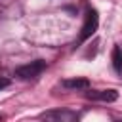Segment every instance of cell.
Masks as SVG:
<instances>
[{"instance_id":"6da1fadb","label":"cell","mask_w":122,"mask_h":122,"mask_svg":"<svg viewBox=\"0 0 122 122\" xmlns=\"http://www.w3.org/2000/svg\"><path fill=\"white\" fill-rule=\"evenodd\" d=\"M44 69H46V61L36 59V61H30V63L15 69V76H17L19 80H30V78H36Z\"/></svg>"},{"instance_id":"7a4b0ae2","label":"cell","mask_w":122,"mask_h":122,"mask_svg":"<svg viewBox=\"0 0 122 122\" xmlns=\"http://www.w3.org/2000/svg\"><path fill=\"white\" fill-rule=\"evenodd\" d=\"M97 25H99V15L93 8H88L86 11V17H84V25H82V30H80V42L88 40L95 30H97Z\"/></svg>"},{"instance_id":"3957f363","label":"cell","mask_w":122,"mask_h":122,"mask_svg":"<svg viewBox=\"0 0 122 122\" xmlns=\"http://www.w3.org/2000/svg\"><path fill=\"white\" fill-rule=\"evenodd\" d=\"M44 122H74V114L67 109H57V111H48L42 114Z\"/></svg>"},{"instance_id":"277c9868","label":"cell","mask_w":122,"mask_h":122,"mask_svg":"<svg viewBox=\"0 0 122 122\" xmlns=\"http://www.w3.org/2000/svg\"><path fill=\"white\" fill-rule=\"evenodd\" d=\"M86 97H88V99H93V101L112 103V101L118 99V93H116V90H99V92H88Z\"/></svg>"},{"instance_id":"5b68a950","label":"cell","mask_w":122,"mask_h":122,"mask_svg":"<svg viewBox=\"0 0 122 122\" xmlns=\"http://www.w3.org/2000/svg\"><path fill=\"white\" fill-rule=\"evenodd\" d=\"M63 86L67 90H86L90 82L86 78H69V80H63Z\"/></svg>"},{"instance_id":"8992f818","label":"cell","mask_w":122,"mask_h":122,"mask_svg":"<svg viewBox=\"0 0 122 122\" xmlns=\"http://www.w3.org/2000/svg\"><path fill=\"white\" fill-rule=\"evenodd\" d=\"M112 67L116 72H122V48L120 46H114L112 50Z\"/></svg>"},{"instance_id":"52a82bcc","label":"cell","mask_w":122,"mask_h":122,"mask_svg":"<svg viewBox=\"0 0 122 122\" xmlns=\"http://www.w3.org/2000/svg\"><path fill=\"white\" fill-rule=\"evenodd\" d=\"M8 86H10V80H8V78H2V76H0V92H2L4 88H8Z\"/></svg>"},{"instance_id":"ba28073f","label":"cell","mask_w":122,"mask_h":122,"mask_svg":"<svg viewBox=\"0 0 122 122\" xmlns=\"http://www.w3.org/2000/svg\"><path fill=\"white\" fill-rule=\"evenodd\" d=\"M118 122H122V120H118Z\"/></svg>"}]
</instances>
